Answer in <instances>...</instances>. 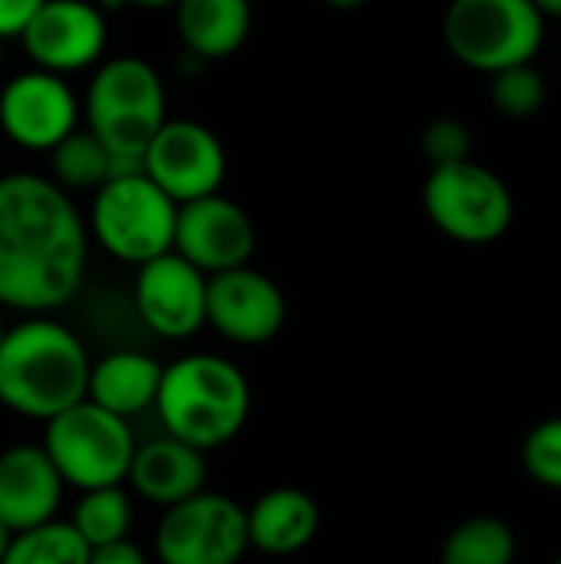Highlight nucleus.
I'll use <instances>...</instances> for the list:
<instances>
[{"mask_svg":"<svg viewBox=\"0 0 561 564\" xmlns=\"http://www.w3.org/2000/svg\"><path fill=\"white\" fill-rule=\"evenodd\" d=\"M89 231L69 192L50 175H0V304L50 314L69 304L86 278Z\"/></svg>","mask_w":561,"mask_h":564,"instance_id":"obj_1","label":"nucleus"},{"mask_svg":"<svg viewBox=\"0 0 561 564\" xmlns=\"http://www.w3.org/2000/svg\"><path fill=\"white\" fill-rule=\"evenodd\" d=\"M89 354L60 321L33 314L7 327L0 344V403L23 420H53L86 400Z\"/></svg>","mask_w":561,"mask_h":564,"instance_id":"obj_2","label":"nucleus"},{"mask_svg":"<svg viewBox=\"0 0 561 564\" xmlns=\"http://www.w3.org/2000/svg\"><path fill=\"white\" fill-rule=\"evenodd\" d=\"M169 436L208 453L228 446L251 416V387L241 367L215 354H188L162 367L152 406Z\"/></svg>","mask_w":561,"mask_h":564,"instance_id":"obj_3","label":"nucleus"},{"mask_svg":"<svg viewBox=\"0 0 561 564\" xmlns=\"http://www.w3.org/2000/svg\"><path fill=\"white\" fill-rule=\"evenodd\" d=\"M86 129L116 159V175L142 169V152L159 132L165 116V86L152 63L142 56L99 59L83 102Z\"/></svg>","mask_w":561,"mask_h":564,"instance_id":"obj_4","label":"nucleus"},{"mask_svg":"<svg viewBox=\"0 0 561 564\" xmlns=\"http://www.w3.org/2000/svg\"><path fill=\"white\" fill-rule=\"evenodd\" d=\"M179 205L142 172L129 169L93 192L86 231L122 264H145L172 251Z\"/></svg>","mask_w":561,"mask_h":564,"instance_id":"obj_5","label":"nucleus"},{"mask_svg":"<svg viewBox=\"0 0 561 564\" xmlns=\"http://www.w3.org/2000/svg\"><path fill=\"white\" fill-rule=\"evenodd\" d=\"M43 449L60 479L79 492L122 486L136 456V436L129 420L112 416L93 400H79L60 416L46 420Z\"/></svg>","mask_w":561,"mask_h":564,"instance_id":"obj_6","label":"nucleus"},{"mask_svg":"<svg viewBox=\"0 0 561 564\" xmlns=\"http://www.w3.org/2000/svg\"><path fill=\"white\" fill-rule=\"evenodd\" d=\"M542 23L546 17L532 0H450L443 40L460 63L496 73L539 53Z\"/></svg>","mask_w":561,"mask_h":564,"instance_id":"obj_7","label":"nucleus"},{"mask_svg":"<svg viewBox=\"0 0 561 564\" xmlns=\"http://www.w3.org/2000/svg\"><path fill=\"white\" fill-rule=\"evenodd\" d=\"M423 208L430 221L460 245H493L513 225V195L506 182L473 159L430 169Z\"/></svg>","mask_w":561,"mask_h":564,"instance_id":"obj_8","label":"nucleus"},{"mask_svg":"<svg viewBox=\"0 0 561 564\" xmlns=\"http://www.w3.org/2000/svg\"><path fill=\"white\" fill-rule=\"evenodd\" d=\"M248 549L245 509L208 489L169 506L155 529V555L162 564H238Z\"/></svg>","mask_w":561,"mask_h":564,"instance_id":"obj_9","label":"nucleus"},{"mask_svg":"<svg viewBox=\"0 0 561 564\" xmlns=\"http://www.w3.org/2000/svg\"><path fill=\"white\" fill-rule=\"evenodd\" d=\"M139 165L175 205L222 192L228 175L222 139L195 119H165L145 145Z\"/></svg>","mask_w":561,"mask_h":564,"instance_id":"obj_10","label":"nucleus"},{"mask_svg":"<svg viewBox=\"0 0 561 564\" xmlns=\"http://www.w3.org/2000/svg\"><path fill=\"white\" fill-rule=\"evenodd\" d=\"M79 99L66 76L50 69H23L0 89V129L26 152H50L79 126Z\"/></svg>","mask_w":561,"mask_h":564,"instance_id":"obj_11","label":"nucleus"},{"mask_svg":"<svg viewBox=\"0 0 561 564\" xmlns=\"http://www.w3.org/2000/svg\"><path fill=\"white\" fill-rule=\"evenodd\" d=\"M106 13L89 0H43V7L20 33L33 66L56 76L96 66L106 53Z\"/></svg>","mask_w":561,"mask_h":564,"instance_id":"obj_12","label":"nucleus"},{"mask_svg":"<svg viewBox=\"0 0 561 564\" xmlns=\"http://www.w3.org/2000/svg\"><path fill=\"white\" fill-rule=\"evenodd\" d=\"M172 251L195 264L202 274H222L241 268L255 254L251 215L228 195L215 192L179 205Z\"/></svg>","mask_w":561,"mask_h":564,"instance_id":"obj_13","label":"nucleus"},{"mask_svg":"<svg viewBox=\"0 0 561 564\" xmlns=\"http://www.w3.org/2000/svg\"><path fill=\"white\" fill-rule=\"evenodd\" d=\"M288 317V301L281 288L258 268L241 264L208 278L205 324L225 340L258 347L281 334Z\"/></svg>","mask_w":561,"mask_h":564,"instance_id":"obj_14","label":"nucleus"},{"mask_svg":"<svg viewBox=\"0 0 561 564\" xmlns=\"http://www.w3.org/2000/svg\"><path fill=\"white\" fill-rule=\"evenodd\" d=\"M208 274L182 254L165 251L136 271V311L162 340H188L205 327Z\"/></svg>","mask_w":561,"mask_h":564,"instance_id":"obj_15","label":"nucleus"},{"mask_svg":"<svg viewBox=\"0 0 561 564\" xmlns=\"http://www.w3.org/2000/svg\"><path fill=\"white\" fill-rule=\"evenodd\" d=\"M66 482L43 446H10L0 453V522L23 532L56 519Z\"/></svg>","mask_w":561,"mask_h":564,"instance_id":"obj_16","label":"nucleus"},{"mask_svg":"<svg viewBox=\"0 0 561 564\" xmlns=\"http://www.w3.org/2000/svg\"><path fill=\"white\" fill-rule=\"evenodd\" d=\"M205 479H208L205 453L169 436V433L136 446V456H132L129 476H126V482L136 489V496H142L145 502L162 506V509L198 496L205 489Z\"/></svg>","mask_w":561,"mask_h":564,"instance_id":"obj_17","label":"nucleus"},{"mask_svg":"<svg viewBox=\"0 0 561 564\" xmlns=\"http://www.w3.org/2000/svg\"><path fill=\"white\" fill-rule=\"evenodd\" d=\"M245 519L248 545L274 558L304 552L321 532V506L314 502V496L294 486L265 492L251 509H245Z\"/></svg>","mask_w":561,"mask_h":564,"instance_id":"obj_18","label":"nucleus"},{"mask_svg":"<svg viewBox=\"0 0 561 564\" xmlns=\"http://www.w3.org/2000/svg\"><path fill=\"white\" fill-rule=\"evenodd\" d=\"M162 383V364L139 350H112L89 367L86 400L112 416L132 420L155 406Z\"/></svg>","mask_w":561,"mask_h":564,"instance_id":"obj_19","label":"nucleus"},{"mask_svg":"<svg viewBox=\"0 0 561 564\" xmlns=\"http://www.w3.org/2000/svg\"><path fill=\"white\" fill-rule=\"evenodd\" d=\"M172 13L182 46L198 59L235 56L255 23L251 0H179Z\"/></svg>","mask_w":561,"mask_h":564,"instance_id":"obj_20","label":"nucleus"},{"mask_svg":"<svg viewBox=\"0 0 561 564\" xmlns=\"http://www.w3.org/2000/svg\"><path fill=\"white\" fill-rule=\"evenodd\" d=\"M50 178L63 192H96L106 178L116 175V159L89 129H73L50 152Z\"/></svg>","mask_w":561,"mask_h":564,"instance_id":"obj_21","label":"nucleus"},{"mask_svg":"<svg viewBox=\"0 0 561 564\" xmlns=\"http://www.w3.org/2000/svg\"><path fill=\"white\" fill-rule=\"evenodd\" d=\"M519 542L506 519L470 516L443 542L440 564H516Z\"/></svg>","mask_w":561,"mask_h":564,"instance_id":"obj_22","label":"nucleus"},{"mask_svg":"<svg viewBox=\"0 0 561 564\" xmlns=\"http://www.w3.org/2000/svg\"><path fill=\"white\" fill-rule=\"evenodd\" d=\"M69 525L79 532V539L96 549L106 542L129 539L132 529V502L122 486H103V489H86L73 509Z\"/></svg>","mask_w":561,"mask_h":564,"instance_id":"obj_23","label":"nucleus"},{"mask_svg":"<svg viewBox=\"0 0 561 564\" xmlns=\"http://www.w3.org/2000/svg\"><path fill=\"white\" fill-rule=\"evenodd\" d=\"M3 564H89V545L69 522L50 519L43 525L13 532Z\"/></svg>","mask_w":561,"mask_h":564,"instance_id":"obj_24","label":"nucleus"},{"mask_svg":"<svg viewBox=\"0 0 561 564\" xmlns=\"http://www.w3.org/2000/svg\"><path fill=\"white\" fill-rule=\"evenodd\" d=\"M493 83H489V96L496 102V109L509 119H526V116H536L546 102V79L542 73L529 63H513V66H503L496 73H489Z\"/></svg>","mask_w":561,"mask_h":564,"instance_id":"obj_25","label":"nucleus"},{"mask_svg":"<svg viewBox=\"0 0 561 564\" xmlns=\"http://www.w3.org/2000/svg\"><path fill=\"white\" fill-rule=\"evenodd\" d=\"M522 466L532 482L561 492V416L542 420L522 440Z\"/></svg>","mask_w":561,"mask_h":564,"instance_id":"obj_26","label":"nucleus"},{"mask_svg":"<svg viewBox=\"0 0 561 564\" xmlns=\"http://www.w3.org/2000/svg\"><path fill=\"white\" fill-rule=\"evenodd\" d=\"M420 149H423V159L430 162V169H440V165L466 162L470 152H473V135L460 119L443 116V119H433L423 129Z\"/></svg>","mask_w":561,"mask_h":564,"instance_id":"obj_27","label":"nucleus"},{"mask_svg":"<svg viewBox=\"0 0 561 564\" xmlns=\"http://www.w3.org/2000/svg\"><path fill=\"white\" fill-rule=\"evenodd\" d=\"M43 7V0H0V43L20 40L23 26L33 20V13Z\"/></svg>","mask_w":561,"mask_h":564,"instance_id":"obj_28","label":"nucleus"},{"mask_svg":"<svg viewBox=\"0 0 561 564\" xmlns=\"http://www.w3.org/2000/svg\"><path fill=\"white\" fill-rule=\"evenodd\" d=\"M89 564H149V558L136 542L119 539V542H106V545L89 549Z\"/></svg>","mask_w":561,"mask_h":564,"instance_id":"obj_29","label":"nucleus"},{"mask_svg":"<svg viewBox=\"0 0 561 564\" xmlns=\"http://www.w3.org/2000/svg\"><path fill=\"white\" fill-rule=\"evenodd\" d=\"M179 0H103V7H132V10H172Z\"/></svg>","mask_w":561,"mask_h":564,"instance_id":"obj_30","label":"nucleus"},{"mask_svg":"<svg viewBox=\"0 0 561 564\" xmlns=\"http://www.w3.org/2000/svg\"><path fill=\"white\" fill-rule=\"evenodd\" d=\"M542 17H561V0H532Z\"/></svg>","mask_w":561,"mask_h":564,"instance_id":"obj_31","label":"nucleus"},{"mask_svg":"<svg viewBox=\"0 0 561 564\" xmlns=\"http://www.w3.org/2000/svg\"><path fill=\"white\" fill-rule=\"evenodd\" d=\"M321 3H327V7H334V10H357V7H364L367 0H321Z\"/></svg>","mask_w":561,"mask_h":564,"instance_id":"obj_32","label":"nucleus"},{"mask_svg":"<svg viewBox=\"0 0 561 564\" xmlns=\"http://www.w3.org/2000/svg\"><path fill=\"white\" fill-rule=\"evenodd\" d=\"M10 539H13V532L0 522V564H3V555H7V549H10Z\"/></svg>","mask_w":561,"mask_h":564,"instance_id":"obj_33","label":"nucleus"},{"mask_svg":"<svg viewBox=\"0 0 561 564\" xmlns=\"http://www.w3.org/2000/svg\"><path fill=\"white\" fill-rule=\"evenodd\" d=\"M3 334H7V324L0 321V344H3Z\"/></svg>","mask_w":561,"mask_h":564,"instance_id":"obj_34","label":"nucleus"},{"mask_svg":"<svg viewBox=\"0 0 561 564\" xmlns=\"http://www.w3.org/2000/svg\"><path fill=\"white\" fill-rule=\"evenodd\" d=\"M0 69H3V50H0Z\"/></svg>","mask_w":561,"mask_h":564,"instance_id":"obj_35","label":"nucleus"},{"mask_svg":"<svg viewBox=\"0 0 561 564\" xmlns=\"http://www.w3.org/2000/svg\"><path fill=\"white\" fill-rule=\"evenodd\" d=\"M552 564H561V555H559V558H555V562H552Z\"/></svg>","mask_w":561,"mask_h":564,"instance_id":"obj_36","label":"nucleus"}]
</instances>
